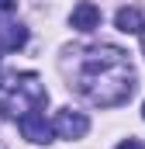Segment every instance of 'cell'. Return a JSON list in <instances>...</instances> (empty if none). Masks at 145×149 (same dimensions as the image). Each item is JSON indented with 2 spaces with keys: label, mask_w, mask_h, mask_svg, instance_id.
I'll return each mask as SVG.
<instances>
[{
  "label": "cell",
  "mask_w": 145,
  "mask_h": 149,
  "mask_svg": "<svg viewBox=\"0 0 145 149\" xmlns=\"http://www.w3.org/2000/svg\"><path fill=\"white\" fill-rule=\"evenodd\" d=\"M28 42V28L24 24H0V52H14Z\"/></svg>",
  "instance_id": "obj_7"
},
{
  "label": "cell",
  "mask_w": 145,
  "mask_h": 149,
  "mask_svg": "<svg viewBox=\"0 0 145 149\" xmlns=\"http://www.w3.org/2000/svg\"><path fill=\"white\" fill-rule=\"evenodd\" d=\"M142 118H145V108H142Z\"/></svg>",
  "instance_id": "obj_11"
},
{
  "label": "cell",
  "mask_w": 145,
  "mask_h": 149,
  "mask_svg": "<svg viewBox=\"0 0 145 149\" xmlns=\"http://www.w3.org/2000/svg\"><path fill=\"white\" fill-rule=\"evenodd\" d=\"M14 7H17V0H0V14H10Z\"/></svg>",
  "instance_id": "obj_9"
},
{
  "label": "cell",
  "mask_w": 145,
  "mask_h": 149,
  "mask_svg": "<svg viewBox=\"0 0 145 149\" xmlns=\"http://www.w3.org/2000/svg\"><path fill=\"white\" fill-rule=\"evenodd\" d=\"M48 104V94L45 87L38 83L35 73H21L7 83V97H0V111L7 118H21L28 111H41Z\"/></svg>",
  "instance_id": "obj_2"
},
{
  "label": "cell",
  "mask_w": 145,
  "mask_h": 149,
  "mask_svg": "<svg viewBox=\"0 0 145 149\" xmlns=\"http://www.w3.org/2000/svg\"><path fill=\"white\" fill-rule=\"evenodd\" d=\"M117 149H145V146H142V142H138V139H124V142H121V146H117Z\"/></svg>",
  "instance_id": "obj_8"
},
{
  "label": "cell",
  "mask_w": 145,
  "mask_h": 149,
  "mask_svg": "<svg viewBox=\"0 0 145 149\" xmlns=\"http://www.w3.org/2000/svg\"><path fill=\"white\" fill-rule=\"evenodd\" d=\"M114 24H117V31H124V35H142L145 14L138 10V7H121L117 17H114Z\"/></svg>",
  "instance_id": "obj_6"
},
{
  "label": "cell",
  "mask_w": 145,
  "mask_h": 149,
  "mask_svg": "<svg viewBox=\"0 0 145 149\" xmlns=\"http://www.w3.org/2000/svg\"><path fill=\"white\" fill-rule=\"evenodd\" d=\"M52 125H55V135L59 139H83L90 132V118L83 111H72V108H62Z\"/></svg>",
  "instance_id": "obj_4"
},
{
  "label": "cell",
  "mask_w": 145,
  "mask_h": 149,
  "mask_svg": "<svg viewBox=\"0 0 145 149\" xmlns=\"http://www.w3.org/2000/svg\"><path fill=\"white\" fill-rule=\"evenodd\" d=\"M142 49H145V38H142Z\"/></svg>",
  "instance_id": "obj_10"
},
{
  "label": "cell",
  "mask_w": 145,
  "mask_h": 149,
  "mask_svg": "<svg viewBox=\"0 0 145 149\" xmlns=\"http://www.w3.org/2000/svg\"><path fill=\"white\" fill-rule=\"evenodd\" d=\"M76 90L97 104V108H117L135 94V73L128 63V52L117 45H97L83 52V66L76 76Z\"/></svg>",
  "instance_id": "obj_1"
},
{
  "label": "cell",
  "mask_w": 145,
  "mask_h": 149,
  "mask_svg": "<svg viewBox=\"0 0 145 149\" xmlns=\"http://www.w3.org/2000/svg\"><path fill=\"white\" fill-rule=\"evenodd\" d=\"M17 128H21V135H24L28 142H35V146H48L52 135H55V125L45 121V114H41V111L21 114V118H17Z\"/></svg>",
  "instance_id": "obj_3"
},
{
  "label": "cell",
  "mask_w": 145,
  "mask_h": 149,
  "mask_svg": "<svg viewBox=\"0 0 145 149\" xmlns=\"http://www.w3.org/2000/svg\"><path fill=\"white\" fill-rule=\"evenodd\" d=\"M69 24L76 31H93V28L100 24V7L90 3V0H79V3L72 7V14H69Z\"/></svg>",
  "instance_id": "obj_5"
}]
</instances>
